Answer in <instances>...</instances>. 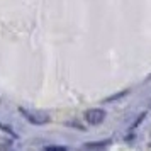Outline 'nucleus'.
I'll return each instance as SVG.
<instances>
[{
    "label": "nucleus",
    "instance_id": "1",
    "mask_svg": "<svg viewBox=\"0 0 151 151\" xmlns=\"http://www.w3.org/2000/svg\"><path fill=\"white\" fill-rule=\"evenodd\" d=\"M19 114L29 124H32V126H44V124L49 122V116L41 114V112H36V110H29V109H24V107H19Z\"/></svg>",
    "mask_w": 151,
    "mask_h": 151
},
{
    "label": "nucleus",
    "instance_id": "2",
    "mask_svg": "<svg viewBox=\"0 0 151 151\" xmlns=\"http://www.w3.org/2000/svg\"><path fill=\"white\" fill-rule=\"evenodd\" d=\"M83 119H85L87 124H90V126H100V124L107 119V110L102 109V107L88 109L85 114H83Z\"/></svg>",
    "mask_w": 151,
    "mask_h": 151
},
{
    "label": "nucleus",
    "instance_id": "3",
    "mask_svg": "<svg viewBox=\"0 0 151 151\" xmlns=\"http://www.w3.org/2000/svg\"><path fill=\"white\" fill-rule=\"evenodd\" d=\"M112 143V139H100V141H88V143L83 144V148L88 151H99V150H104L107 148L109 144Z\"/></svg>",
    "mask_w": 151,
    "mask_h": 151
},
{
    "label": "nucleus",
    "instance_id": "4",
    "mask_svg": "<svg viewBox=\"0 0 151 151\" xmlns=\"http://www.w3.org/2000/svg\"><path fill=\"white\" fill-rule=\"evenodd\" d=\"M0 131H2V132H5L7 136H12L14 139H19V134H17V131H15L14 127H10V126H7V124L0 122Z\"/></svg>",
    "mask_w": 151,
    "mask_h": 151
},
{
    "label": "nucleus",
    "instance_id": "5",
    "mask_svg": "<svg viewBox=\"0 0 151 151\" xmlns=\"http://www.w3.org/2000/svg\"><path fill=\"white\" fill-rule=\"evenodd\" d=\"M42 151H70V148L66 144H48L42 148Z\"/></svg>",
    "mask_w": 151,
    "mask_h": 151
},
{
    "label": "nucleus",
    "instance_id": "6",
    "mask_svg": "<svg viewBox=\"0 0 151 151\" xmlns=\"http://www.w3.org/2000/svg\"><path fill=\"white\" fill-rule=\"evenodd\" d=\"M127 93H129V90H122V92H117L116 95H110V97H107V99H104V104L116 102V100H119V99H122V97H126Z\"/></svg>",
    "mask_w": 151,
    "mask_h": 151
},
{
    "label": "nucleus",
    "instance_id": "7",
    "mask_svg": "<svg viewBox=\"0 0 151 151\" xmlns=\"http://www.w3.org/2000/svg\"><path fill=\"white\" fill-rule=\"evenodd\" d=\"M146 116H148V114H146V112H141V114H139V116L136 117V121H134V122L131 124V127H129V129H131V131L137 129V127H139V126H141V124H143V121H144V119H146Z\"/></svg>",
    "mask_w": 151,
    "mask_h": 151
},
{
    "label": "nucleus",
    "instance_id": "8",
    "mask_svg": "<svg viewBox=\"0 0 151 151\" xmlns=\"http://www.w3.org/2000/svg\"><path fill=\"white\" fill-rule=\"evenodd\" d=\"M146 82H151V75H148V76H146Z\"/></svg>",
    "mask_w": 151,
    "mask_h": 151
},
{
    "label": "nucleus",
    "instance_id": "9",
    "mask_svg": "<svg viewBox=\"0 0 151 151\" xmlns=\"http://www.w3.org/2000/svg\"><path fill=\"white\" fill-rule=\"evenodd\" d=\"M150 109H151V105H150Z\"/></svg>",
    "mask_w": 151,
    "mask_h": 151
}]
</instances>
